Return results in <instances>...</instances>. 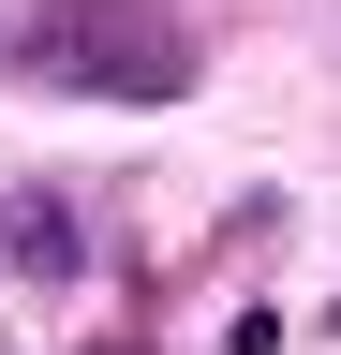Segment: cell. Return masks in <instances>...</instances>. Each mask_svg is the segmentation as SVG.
<instances>
[{
    "label": "cell",
    "instance_id": "obj_3",
    "mask_svg": "<svg viewBox=\"0 0 341 355\" xmlns=\"http://www.w3.org/2000/svg\"><path fill=\"white\" fill-rule=\"evenodd\" d=\"M326 326H341V311H326Z\"/></svg>",
    "mask_w": 341,
    "mask_h": 355
},
{
    "label": "cell",
    "instance_id": "obj_2",
    "mask_svg": "<svg viewBox=\"0 0 341 355\" xmlns=\"http://www.w3.org/2000/svg\"><path fill=\"white\" fill-rule=\"evenodd\" d=\"M0 252H15L30 282H74V207L60 193H0Z\"/></svg>",
    "mask_w": 341,
    "mask_h": 355
},
{
    "label": "cell",
    "instance_id": "obj_1",
    "mask_svg": "<svg viewBox=\"0 0 341 355\" xmlns=\"http://www.w3.org/2000/svg\"><path fill=\"white\" fill-rule=\"evenodd\" d=\"M30 74L104 89V104H178V89H193V44L149 30V15H30Z\"/></svg>",
    "mask_w": 341,
    "mask_h": 355
}]
</instances>
